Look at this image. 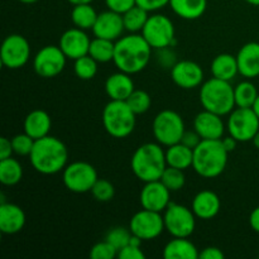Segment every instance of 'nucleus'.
<instances>
[{
  "label": "nucleus",
  "mask_w": 259,
  "mask_h": 259,
  "mask_svg": "<svg viewBox=\"0 0 259 259\" xmlns=\"http://www.w3.org/2000/svg\"><path fill=\"white\" fill-rule=\"evenodd\" d=\"M149 43L138 33H131L115 40L114 51V65L119 71L134 75L147 67L152 57Z\"/></svg>",
  "instance_id": "1"
},
{
  "label": "nucleus",
  "mask_w": 259,
  "mask_h": 259,
  "mask_svg": "<svg viewBox=\"0 0 259 259\" xmlns=\"http://www.w3.org/2000/svg\"><path fill=\"white\" fill-rule=\"evenodd\" d=\"M28 157L38 174L56 175L67 166L68 151L61 139L46 136L34 142V147Z\"/></svg>",
  "instance_id": "2"
},
{
  "label": "nucleus",
  "mask_w": 259,
  "mask_h": 259,
  "mask_svg": "<svg viewBox=\"0 0 259 259\" xmlns=\"http://www.w3.org/2000/svg\"><path fill=\"white\" fill-rule=\"evenodd\" d=\"M131 167L134 176L144 184L161 180L167 167L166 151L158 142L142 144L132 156Z\"/></svg>",
  "instance_id": "3"
},
{
  "label": "nucleus",
  "mask_w": 259,
  "mask_h": 259,
  "mask_svg": "<svg viewBox=\"0 0 259 259\" xmlns=\"http://www.w3.org/2000/svg\"><path fill=\"white\" fill-rule=\"evenodd\" d=\"M228 156L222 139H202L194 149L192 168L204 179H215L227 168Z\"/></svg>",
  "instance_id": "4"
},
{
  "label": "nucleus",
  "mask_w": 259,
  "mask_h": 259,
  "mask_svg": "<svg viewBox=\"0 0 259 259\" xmlns=\"http://www.w3.org/2000/svg\"><path fill=\"white\" fill-rule=\"evenodd\" d=\"M200 103L205 110L218 115H229L235 109L234 88L230 81L211 77L200 88Z\"/></svg>",
  "instance_id": "5"
},
{
  "label": "nucleus",
  "mask_w": 259,
  "mask_h": 259,
  "mask_svg": "<svg viewBox=\"0 0 259 259\" xmlns=\"http://www.w3.org/2000/svg\"><path fill=\"white\" fill-rule=\"evenodd\" d=\"M101 121L106 133L114 138L123 139L133 133L137 124V114L126 101L110 100L104 108Z\"/></svg>",
  "instance_id": "6"
},
{
  "label": "nucleus",
  "mask_w": 259,
  "mask_h": 259,
  "mask_svg": "<svg viewBox=\"0 0 259 259\" xmlns=\"http://www.w3.org/2000/svg\"><path fill=\"white\" fill-rule=\"evenodd\" d=\"M185 121L179 113L174 110H162L154 116L152 132L161 146L169 147L180 143L185 133Z\"/></svg>",
  "instance_id": "7"
},
{
  "label": "nucleus",
  "mask_w": 259,
  "mask_h": 259,
  "mask_svg": "<svg viewBox=\"0 0 259 259\" xmlns=\"http://www.w3.org/2000/svg\"><path fill=\"white\" fill-rule=\"evenodd\" d=\"M98 179V171L95 167L83 161L72 162L62 171L63 185L68 191L75 194H85L91 191Z\"/></svg>",
  "instance_id": "8"
},
{
  "label": "nucleus",
  "mask_w": 259,
  "mask_h": 259,
  "mask_svg": "<svg viewBox=\"0 0 259 259\" xmlns=\"http://www.w3.org/2000/svg\"><path fill=\"white\" fill-rule=\"evenodd\" d=\"M142 35L153 50L171 47L176 39L174 22L163 14L151 15L142 29Z\"/></svg>",
  "instance_id": "9"
},
{
  "label": "nucleus",
  "mask_w": 259,
  "mask_h": 259,
  "mask_svg": "<svg viewBox=\"0 0 259 259\" xmlns=\"http://www.w3.org/2000/svg\"><path fill=\"white\" fill-rule=\"evenodd\" d=\"M164 229L174 238H189L195 232L196 215L192 209L171 202L163 211Z\"/></svg>",
  "instance_id": "10"
},
{
  "label": "nucleus",
  "mask_w": 259,
  "mask_h": 259,
  "mask_svg": "<svg viewBox=\"0 0 259 259\" xmlns=\"http://www.w3.org/2000/svg\"><path fill=\"white\" fill-rule=\"evenodd\" d=\"M227 128L238 142H252L259 131V118L252 108H235L229 114Z\"/></svg>",
  "instance_id": "11"
},
{
  "label": "nucleus",
  "mask_w": 259,
  "mask_h": 259,
  "mask_svg": "<svg viewBox=\"0 0 259 259\" xmlns=\"http://www.w3.org/2000/svg\"><path fill=\"white\" fill-rule=\"evenodd\" d=\"M30 58V45L22 34H10L3 40L0 60L7 68L18 70L24 67Z\"/></svg>",
  "instance_id": "12"
},
{
  "label": "nucleus",
  "mask_w": 259,
  "mask_h": 259,
  "mask_svg": "<svg viewBox=\"0 0 259 259\" xmlns=\"http://www.w3.org/2000/svg\"><path fill=\"white\" fill-rule=\"evenodd\" d=\"M67 57L60 46H45L33 58L35 73L43 78H53L65 70Z\"/></svg>",
  "instance_id": "13"
},
{
  "label": "nucleus",
  "mask_w": 259,
  "mask_h": 259,
  "mask_svg": "<svg viewBox=\"0 0 259 259\" xmlns=\"http://www.w3.org/2000/svg\"><path fill=\"white\" fill-rule=\"evenodd\" d=\"M132 234L141 238L143 242L153 240L162 234L164 229L163 215L161 212L142 209L132 217L129 223Z\"/></svg>",
  "instance_id": "14"
},
{
  "label": "nucleus",
  "mask_w": 259,
  "mask_h": 259,
  "mask_svg": "<svg viewBox=\"0 0 259 259\" xmlns=\"http://www.w3.org/2000/svg\"><path fill=\"white\" fill-rule=\"evenodd\" d=\"M172 81L185 90L199 88L204 81V70L199 63L190 60H182L171 67Z\"/></svg>",
  "instance_id": "15"
},
{
  "label": "nucleus",
  "mask_w": 259,
  "mask_h": 259,
  "mask_svg": "<svg viewBox=\"0 0 259 259\" xmlns=\"http://www.w3.org/2000/svg\"><path fill=\"white\" fill-rule=\"evenodd\" d=\"M171 191L162 184L161 180L146 182L139 195V201L143 209L163 212L171 204Z\"/></svg>",
  "instance_id": "16"
},
{
  "label": "nucleus",
  "mask_w": 259,
  "mask_h": 259,
  "mask_svg": "<svg viewBox=\"0 0 259 259\" xmlns=\"http://www.w3.org/2000/svg\"><path fill=\"white\" fill-rule=\"evenodd\" d=\"M90 43L91 39L86 34L85 30L75 27L70 28V29L62 33L58 46L63 51L66 57L75 61L77 58L82 57V56L89 55Z\"/></svg>",
  "instance_id": "17"
},
{
  "label": "nucleus",
  "mask_w": 259,
  "mask_h": 259,
  "mask_svg": "<svg viewBox=\"0 0 259 259\" xmlns=\"http://www.w3.org/2000/svg\"><path fill=\"white\" fill-rule=\"evenodd\" d=\"M93 33L95 37L104 38V39L118 40L125 30L123 22V15L113 10H106L98 15L95 25L93 27Z\"/></svg>",
  "instance_id": "18"
},
{
  "label": "nucleus",
  "mask_w": 259,
  "mask_h": 259,
  "mask_svg": "<svg viewBox=\"0 0 259 259\" xmlns=\"http://www.w3.org/2000/svg\"><path fill=\"white\" fill-rule=\"evenodd\" d=\"M194 129L202 139H222L225 132V124L222 115L204 109L195 116Z\"/></svg>",
  "instance_id": "19"
},
{
  "label": "nucleus",
  "mask_w": 259,
  "mask_h": 259,
  "mask_svg": "<svg viewBox=\"0 0 259 259\" xmlns=\"http://www.w3.org/2000/svg\"><path fill=\"white\" fill-rule=\"evenodd\" d=\"M25 225L24 210L17 204L2 202L0 204V232L13 235L22 232Z\"/></svg>",
  "instance_id": "20"
},
{
  "label": "nucleus",
  "mask_w": 259,
  "mask_h": 259,
  "mask_svg": "<svg viewBox=\"0 0 259 259\" xmlns=\"http://www.w3.org/2000/svg\"><path fill=\"white\" fill-rule=\"evenodd\" d=\"M191 209L196 218L202 220L214 219L222 209V201L217 192L204 190L195 195Z\"/></svg>",
  "instance_id": "21"
},
{
  "label": "nucleus",
  "mask_w": 259,
  "mask_h": 259,
  "mask_svg": "<svg viewBox=\"0 0 259 259\" xmlns=\"http://www.w3.org/2000/svg\"><path fill=\"white\" fill-rule=\"evenodd\" d=\"M239 73L245 78H255L259 76V43H245L237 53Z\"/></svg>",
  "instance_id": "22"
},
{
  "label": "nucleus",
  "mask_w": 259,
  "mask_h": 259,
  "mask_svg": "<svg viewBox=\"0 0 259 259\" xmlns=\"http://www.w3.org/2000/svg\"><path fill=\"white\" fill-rule=\"evenodd\" d=\"M134 90L133 78L123 71L111 73L105 81V93L110 100L125 101Z\"/></svg>",
  "instance_id": "23"
},
{
  "label": "nucleus",
  "mask_w": 259,
  "mask_h": 259,
  "mask_svg": "<svg viewBox=\"0 0 259 259\" xmlns=\"http://www.w3.org/2000/svg\"><path fill=\"white\" fill-rule=\"evenodd\" d=\"M24 132L28 136L32 137L34 141L50 136L51 128H52V120L48 115L47 111L35 109L32 110L24 119Z\"/></svg>",
  "instance_id": "24"
},
{
  "label": "nucleus",
  "mask_w": 259,
  "mask_h": 259,
  "mask_svg": "<svg viewBox=\"0 0 259 259\" xmlns=\"http://www.w3.org/2000/svg\"><path fill=\"white\" fill-rule=\"evenodd\" d=\"M199 255L196 245L187 238H174L163 249L164 259H199Z\"/></svg>",
  "instance_id": "25"
},
{
  "label": "nucleus",
  "mask_w": 259,
  "mask_h": 259,
  "mask_svg": "<svg viewBox=\"0 0 259 259\" xmlns=\"http://www.w3.org/2000/svg\"><path fill=\"white\" fill-rule=\"evenodd\" d=\"M210 71H211L212 77L232 81L239 73L237 56H233L230 53H220L212 60Z\"/></svg>",
  "instance_id": "26"
},
{
  "label": "nucleus",
  "mask_w": 259,
  "mask_h": 259,
  "mask_svg": "<svg viewBox=\"0 0 259 259\" xmlns=\"http://www.w3.org/2000/svg\"><path fill=\"white\" fill-rule=\"evenodd\" d=\"M172 12L186 20L199 19L207 8V0H169Z\"/></svg>",
  "instance_id": "27"
},
{
  "label": "nucleus",
  "mask_w": 259,
  "mask_h": 259,
  "mask_svg": "<svg viewBox=\"0 0 259 259\" xmlns=\"http://www.w3.org/2000/svg\"><path fill=\"white\" fill-rule=\"evenodd\" d=\"M167 166L175 167L180 169H187L192 167L194 162V149L189 148L187 146L180 143L174 144V146L167 147L166 151Z\"/></svg>",
  "instance_id": "28"
},
{
  "label": "nucleus",
  "mask_w": 259,
  "mask_h": 259,
  "mask_svg": "<svg viewBox=\"0 0 259 259\" xmlns=\"http://www.w3.org/2000/svg\"><path fill=\"white\" fill-rule=\"evenodd\" d=\"M23 179V167L18 159L9 158L0 159V182L4 186H14Z\"/></svg>",
  "instance_id": "29"
},
{
  "label": "nucleus",
  "mask_w": 259,
  "mask_h": 259,
  "mask_svg": "<svg viewBox=\"0 0 259 259\" xmlns=\"http://www.w3.org/2000/svg\"><path fill=\"white\" fill-rule=\"evenodd\" d=\"M98 15L96 10L91 7V3L90 4L73 5V9L71 10V20H72L73 25L83 30L93 29L96 19H98Z\"/></svg>",
  "instance_id": "30"
},
{
  "label": "nucleus",
  "mask_w": 259,
  "mask_h": 259,
  "mask_svg": "<svg viewBox=\"0 0 259 259\" xmlns=\"http://www.w3.org/2000/svg\"><path fill=\"white\" fill-rule=\"evenodd\" d=\"M114 51H115L114 40L95 37L91 39L89 55L99 63H108L114 60Z\"/></svg>",
  "instance_id": "31"
},
{
  "label": "nucleus",
  "mask_w": 259,
  "mask_h": 259,
  "mask_svg": "<svg viewBox=\"0 0 259 259\" xmlns=\"http://www.w3.org/2000/svg\"><path fill=\"white\" fill-rule=\"evenodd\" d=\"M258 90L250 81H242L234 88L235 106L237 108H252L258 98Z\"/></svg>",
  "instance_id": "32"
},
{
  "label": "nucleus",
  "mask_w": 259,
  "mask_h": 259,
  "mask_svg": "<svg viewBox=\"0 0 259 259\" xmlns=\"http://www.w3.org/2000/svg\"><path fill=\"white\" fill-rule=\"evenodd\" d=\"M149 12H147L143 8L138 7V5H134L133 8L125 12L123 15V22L125 30L131 33H138L142 32V29L146 25L147 20H148Z\"/></svg>",
  "instance_id": "33"
},
{
  "label": "nucleus",
  "mask_w": 259,
  "mask_h": 259,
  "mask_svg": "<svg viewBox=\"0 0 259 259\" xmlns=\"http://www.w3.org/2000/svg\"><path fill=\"white\" fill-rule=\"evenodd\" d=\"M98 61L94 60L90 55H85L82 57L75 60L73 63V71L75 75L80 80L88 81L93 80L98 73Z\"/></svg>",
  "instance_id": "34"
},
{
  "label": "nucleus",
  "mask_w": 259,
  "mask_h": 259,
  "mask_svg": "<svg viewBox=\"0 0 259 259\" xmlns=\"http://www.w3.org/2000/svg\"><path fill=\"white\" fill-rule=\"evenodd\" d=\"M161 181L169 191L176 192L180 191L185 186V184H186V176H185L184 169L167 166L163 175H162Z\"/></svg>",
  "instance_id": "35"
},
{
  "label": "nucleus",
  "mask_w": 259,
  "mask_h": 259,
  "mask_svg": "<svg viewBox=\"0 0 259 259\" xmlns=\"http://www.w3.org/2000/svg\"><path fill=\"white\" fill-rule=\"evenodd\" d=\"M125 101L137 115L147 113L152 105L151 95L144 90H134Z\"/></svg>",
  "instance_id": "36"
},
{
  "label": "nucleus",
  "mask_w": 259,
  "mask_h": 259,
  "mask_svg": "<svg viewBox=\"0 0 259 259\" xmlns=\"http://www.w3.org/2000/svg\"><path fill=\"white\" fill-rule=\"evenodd\" d=\"M91 194L95 197L96 201L99 202H108L111 201L115 196V187L110 181L105 179H98L95 185L91 189Z\"/></svg>",
  "instance_id": "37"
},
{
  "label": "nucleus",
  "mask_w": 259,
  "mask_h": 259,
  "mask_svg": "<svg viewBox=\"0 0 259 259\" xmlns=\"http://www.w3.org/2000/svg\"><path fill=\"white\" fill-rule=\"evenodd\" d=\"M131 238H132L131 229H126V228H123V227H116L109 230L108 234H106L105 237V240H108L110 244H113L119 252L121 248H124L125 245L129 244Z\"/></svg>",
  "instance_id": "38"
},
{
  "label": "nucleus",
  "mask_w": 259,
  "mask_h": 259,
  "mask_svg": "<svg viewBox=\"0 0 259 259\" xmlns=\"http://www.w3.org/2000/svg\"><path fill=\"white\" fill-rule=\"evenodd\" d=\"M34 139L27 133L17 134L12 138V146L13 151L17 156H29L32 152L33 147H34Z\"/></svg>",
  "instance_id": "39"
},
{
  "label": "nucleus",
  "mask_w": 259,
  "mask_h": 259,
  "mask_svg": "<svg viewBox=\"0 0 259 259\" xmlns=\"http://www.w3.org/2000/svg\"><path fill=\"white\" fill-rule=\"evenodd\" d=\"M115 257H118V249L108 240L96 243L90 250L91 259H114Z\"/></svg>",
  "instance_id": "40"
},
{
  "label": "nucleus",
  "mask_w": 259,
  "mask_h": 259,
  "mask_svg": "<svg viewBox=\"0 0 259 259\" xmlns=\"http://www.w3.org/2000/svg\"><path fill=\"white\" fill-rule=\"evenodd\" d=\"M119 259H146V254L142 250V247L128 244L121 248L118 252Z\"/></svg>",
  "instance_id": "41"
},
{
  "label": "nucleus",
  "mask_w": 259,
  "mask_h": 259,
  "mask_svg": "<svg viewBox=\"0 0 259 259\" xmlns=\"http://www.w3.org/2000/svg\"><path fill=\"white\" fill-rule=\"evenodd\" d=\"M105 4L109 10H113L119 14H124L131 8L137 5V2L136 0H105Z\"/></svg>",
  "instance_id": "42"
},
{
  "label": "nucleus",
  "mask_w": 259,
  "mask_h": 259,
  "mask_svg": "<svg viewBox=\"0 0 259 259\" xmlns=\"http://www.w3.org/2000/svg\"><path fill=\"white\" fill-rule=\"evenodd\" d=\"M137 5L147 12H157L166 5H169V0H136Z\"/></svg>",
  "instance_id": "43"
},
{
  "label": "nucleus",
  "mask_w": 259,
  "mask_h": 259,
  "mask_svg": "<svg viewBox=\"0 0 259 259\" xmlns=\"http://www.w3.org/2000/svg\"><path fill=\"white\" fill-rule=\"evenodd\" d=\"M201 141L202 138L194 129V131H185L184 136H182V139H181V143L185 144V146H187L189 148L195 149L197 146H199Z\"/></svg>",
  "instance_id": "44"
},
{
  "label": "nucleus",
  "mask_w": 259,
  "mask_h": 259,
  "mask_svg": "<svg viewBox=\"0 0 259 259\" xmlns=\"http://www.w3.org/2000/svg\"><path fill=\"white\" fill-rule=\"evenodd\" d=\"M200 259H224L225 254L218 247H206L202 252H200Z\"/></svg>",
  "instance_id": "45"
},
{
  "label": "nucleus",
  "mask_w": 259,
  "mask_h": 259,
  "mask_svg": "<svg viewBox=\"0 0 259 259\" xmlns=\"http://www.w3.org/2000/svg\"><path fill=\"white\" fill-rule=\"evenodd\" d=\"M14 153L12 146V139H8L5 137L0 138V159H5L12 157V154Z\"/></svg>",
  "instance_id": "46"
},
{
  "label": "nucleus",
  "mask_w": 259,
  "mask_h": 259,
  "mask_svg": "<svg viewBox=\"0 0 259 259\" xmlns=\"http://www.w3.org/2000/svg\"><path fill=\"white\" fill-rule=\"evenodd\" d=\"M249 225L253 229V232L259 234V206L253 209V211L249 215Z\"/></svg>",
  "instance_id": "47"
},
{
  "label": "nucleus",
  "mask_w": 259,
  "mask_h": 259,
  "mask_svg": "<svg viewBox=\"0 0 259 259\" xmlns=\"http://www.w3.org/2000/svg\"><path fill=\"white\" fill-rule=\"evenodd\" d=\"M222 143L223 146H224V148L230 153V152H233L235 148H237V144L239 143V142H238L234 137L229 136V137H224V138H222Z\"/></svg>",
  "instance_id": "48"
},
{
  "label": "nucleus",
  "mask_w": 259,
  "mask_h": 259,
  "mask_svg": "<svg viewBox=\"0 0 259 259\" xmlns=\"http://www.w3.org/2000/svg\"><path fill=\"white\" fill-rule=\"evenodd\" d=\"M67 2L72 5H78V4H90L93 0H67Z\"/></svg>",
  "instance_id": "49"
},
{
  "label": "nucleus",
  "mask_w": 259,
  "mask_h": 259,
  "mask_svg": "<svg viewBox=\"0 0 259 259\" xmlns=\"http://www.w3.org/2000/svg\"><path fill=\"white\" fill-rule=\"evenodd\" d=\"M252 109H253V110H254V113L257 114V115H258V118H259V95H258L257 100H255V103L253 104Z\"/></svg>",
  "instance_id": "50"
},
{
  "label": "nucleus",
  "mask_w": 259,
  "mask_h": 259,
  "mask_svg": "<svg viewBox=\"0 0 259 259\" xmlns=\"http://www.w3.org/2000/svg\"><path fill=\"white\" fill-rule=\"evenodd\" d=\"M252 142H253V144H254V147H255V148L259 149V131L257 132V134H255V136L253 137Z\"/></svg>",
  "instance_id": "51"
},
{
  "label": "nucleus",
  "mask_w": 259,
  "mask_h": 259,
  "mask_svg": "<svg viewBox=\"0 0 259 259\" xmlns=\"http://www.w3.org/2000/svg\"><path fill=\"white\" fill-rule=\"evenodd\" d=\"M248 4L253 5V7H259V0H244Z\"/></svg>",
  "instance_id": "52"
},
{
  "label": "nucleus",
  "mask_w": 259,
  "mask_h": 259,
  "mask_svg": "<svg viewBox=\"0 0 259 259\" xmlns=\"http://www.w3.org/2000/svg\"><path fill=\"white\" fill-rule=\"evenodd\" d=\"M20 3H23V4H33V3L38 2V0H19Z\"/></svg>",
  "instance_id": "53"
}]
</instances>
